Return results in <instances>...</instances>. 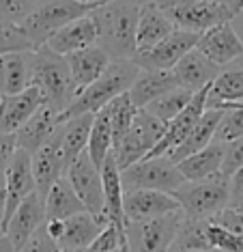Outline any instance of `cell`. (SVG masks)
Wrapping results in <instances>:
<instances>
[{
	"label": "cell",
	"mask_w": 243,
	"mask_h": 252,
	"mask_svg": "<svg viewBox=\"0 0 243 252\" xmlns=\"http://www.w3.org/2000/svg\"><path fill=\"white\" fill-rule=\"evenodd\" d=\"M97 45L110 59H134L140 0H110L92 11Z\"/></svg>",
	"instance_id": "obj_1"
},
{
	"label": "cell",
	"mask_w": 243,
	"mask_h": 252,
	"mask_svg": "<svg viewBox=\"0 0 243 252\" xmlns=\"http://www.w3.org/2000/svg\"><path fill=\"white\" fill-rule=\"evenodd\" d=\"M138 73H140V67L134 63V59L110 61V65L103 69L101 76L95 82H91L84 91H80L78 97L69 104L67 110L59 114V121L62 123L67 119L76 117V114H84V112L95 114L97 110L106 108L114 97L129 91Z\"/></svg>",
	"instance_id": "obj_2"
},
{
	"label": "cell",
	"mask_w": 243,
	"mask_h": 252,
	"mask_svg": "<svg viewBox=\"0 0 243 252\" xmlns=\"http://www.w3.org/2000/svg\"><path fill=\"white\" fill-rule=\"evenodd\" d=\"M30 84L41 91L45 106H50L59 114L65 112L69 104L78 97V89L71 80L65 56L54 54L45 45L34 50Z\"/></svg>",
	"instance_id": "obj_3"
},
{
	"label": "cell",
	"mask_w": 243,
	"mask_h": 252,
	"mask_svg": "<svg viewBox=\"0 0 243 252\" xmlns=\"http://www.w3.org/2000/svg\"><path fill=\"white\" fill-rule=\"evenodd\" d=\"M95 9L97 7L92 4H84L78 0H45L41 4H34V9L20 22V28L30 45L37 50L45 45V41L62 26L92 13Z\"/></svg>",
	"instance_id": "obj_4"
},
{
	"label": "cell",
	"mask_w": 243,
	"mask_h": 252,
	"mask_svg": "<svg viewBox=\"0 0 243 252\" xmlns=\"http://www.w3.org/2000/svg\"><path fill=\"white\" fill-rule=\"evenodd\" d=\"M172 196L187 220H209L230 203V179L215 173L198 181H185Z\"/></svg>",
	"instance_id": "obj_5"
},
{
	"label": "cell",
	"mask_w": 243,
	"mask_h": 252,
	"mask_svg": "<svg viewBox=\"0 0 243 252\" xmlns=\"http://www.w3.org/2000/svg\"><path fill=\"white\" fill-rule=\"evenodd\" d=\"M121 183H123V192L159 190L172 194L177 188L183 186L185 179L179 173L175 162H170L166 156H159V158H144L140 162L127 166L125 170H121Z\"/></svg>",
	"instance_id": "obj_6"
},
{
	"label": "cell",
	"mask_w": 243,
	"mask_h": 252,
	"mask_svg": "<svg viewBox=\"0 0 243 252\" xmlns=\"http://www.w3.org/2000/svg\"><path fill=\"white\" fill-rule=\"evenodd\" d=\"M164 131H166V123H161L159 119H155L153 114H149L147 110L140 108L131 127L127 129V134L121 138L119 145L112 149L117 166L121 170H125L127 166L144 159L159 142Z\"/></svg>",
	"instance_id": "obj_7"
},
{
	"label": "cell",
	"mask_w": 243,
	"mask_h": 252,
	"mask_svg": "<svg viewBox=\"0 0 243 252\" xmlns=\"http://www.w3.org/2000/svg\"><path fill=\"white\" fill-rule=\"evenodd\" d=\"M181 222L183 211H172L144 222H127L125 235L129 252H168L179 235Z\"/></svg>",
	"instance_id": "obj_8"
},
{
	"label": "cell",
	"mask_w": 243,
	"mask_h": 252,
	"mask_svg": "<svg viewBox=\"0 0 243 252\" xmlns=\"http://www.w3.org/2000/svg\"><path fill=\"white\" fill-rule=\"evenodd\" d=\"M161 11L168 15V20L175 28L189 31L196 35H202L209 28L230 22L235 18L222 2H205V0H168L161 4Z\"/></svg>",
	"instance_id": "obj_9"
},
{
	"label": "cell",
	"mask_w": 243,
	"mask_h": 252,
	"mask_svg": "<svg viewBox=\"0 0 243 252\" xmlns=\"http://www.w3.org/2000/svg\"><path fill=\"white\" fill-rule=\"evenodd\" d=\"M67 181L71 183L73 192L78 194V198L82 200L84 209L91 216H95L101 224H110L103 216V186H101V173L92 159L89 158V153H80L65 170Z\"/></svg>",
	"instance_id": "obj_10"
},
{
	"label": "cell",
	"mask_w": 243,
	"mask_h": 252,
	"mask_svg": "<svg viewBox=\"0 0 243 252\" xmlns=\"http://www.w3.org/2000/svg\"><path fill=\"white\" fill-rule=\"evenodd\" d=\"M198 37L200 35H196V32L175 28L170 35L164 37L157 45H153L151 50L138 52L134 56V63L140 69H172L189 50L196 48Z\"/></svg>",
	"instance_id": "obj_11"
},
{
	"label": "cell",
	"mask_w": 243,
	"mask_h": 252,
	"mask_svg": "<svg viewBox=\"0 0 243 252\" xmlns=\"http://www.w3.org/2000/svg\"><path fill=\"white\" fill-rule=\"evenodd\" d=\"M34 188V177H32V164H30V153L24 149H17L11 158V162L4 168V214H2V233L4 224L11 218V214L17 209V205L24 200L28 194H32Z\"/></svg>",
	"instance_id": "obj_12"
},
{
	"label": "cell",
	"mask_w": 243,
	"mask_h": 252,
	"mask_svg": "<svg viewBox=\"0 0 243 252\" xmlns=\"http://www.w3.org/2000/svg\"><path fill=\"white\" fill-rule=\"evenodd\" d=\"M209 87H205V89H200L198 93H194L192 101L166 125L164 136L159 138V142L153 147V151L149 153L147 158L166 156V153H170L172 149H177L185 138H187V134L194 129V125L198 123V119L202 117V112L207 110V93H209Z\"/></svg>",
	"instance_id": "obj_13"
},
{
	"label": "cell",
	"mask_w": 243,
	"mask_h": 252,
	"mask_svg": "<svg viewBox=\"0 0 243 252\" xmlns=\"http://www.w3.org/2000/svg\"><path fill=\"white\" fill-rule=\"evenodd\" d=\"M181 211L177 198L159 190H129L123 192V214L125 222H144L153 218Z\"/></svg>",
	"instance_id": "obj_14"
},
{
	"label": "cell",
	"mask_w": 243,
	"mask_h": 252,
	"mask_svg": "<svg viewBox=\"0 0 243 252\" xmlns=\"http://www.w3.org/2000/svg\"><path fill=\"white\" fill-rule=\"evenodd\" d=\"M43 222H45V203H43L41 194L34 190L17 205V209L11 214L7 224H4V235L11 239L15 252L32 237V233Z\"/></svg>",
	"instance_id": "obj_15"
},
{
	"label": "cell",
	"mask_w": 243,
	"mask_h": 252,
	"mask_svg": "<svg viewBox=\"0 0 243 252\" xmlns=\"http://www.w3.org/2000/svg\"><path fill=\"white\" fill-rule=\"evenodd\" d=\"M196 50L205 54L211 63H215L217 67H226L241 56L243 41L235 32L233 24L224 22V24H217L207 32H202L198 37V43H196Z\"/></svg>",
	"instance_id": "obj_16"
},
{
	"label": "cell",
	"mask_w": 243,
	"mask_h": 252,
	"mask_svg": "<svg viewBox=\"0 0 243 252\" xmlns=\"http://www.w3.org/2000/svg\"><path fill=\"white\" fill-rule=\"evenodd\" d=\"M30 164H32L34 188L45 198L50 188L65 175V158H62V149H61L59 127L52 134V138L30 156Z\"/></svg>",
	"instance_id": "obj_17"
},
{
	"label": "cell",
	"mask_w": 243,
	"mask_h": 252,
	"mask_svg": "<svg viewBox=\"0 0 243 252\" xmlns=\"http://www.w3.org/2000/svg\"><path fill=\"white\" fill-rule=\"evenodd\" d=\"M43 104L45 101L41 91L32 84L15 95H2L0 97V129L15 134Z\"/></svg>",
	"instance_id": "obj_18"
},
{
	"label": "cell",
	"mask_w": 243,
	"mask_h": 252,
	"mask_svg": "<svg viewBox=\"0 0 243 252\" xmlns=\"http://www.w3.org/2000/svg\"><path fill=\"white\" fill-rule=\"evenodd\" d=\"M101 186H103V216L110 224L119 228L121 235H125V214H123V183H121V168L117 166L114 156L103 159L101 168ZM127 237V235H125Z\"/></svg>",
	"instance_id": "obj_19"
},
{
	"label": "cell",
	"mask_w": 243,
	"mask_h": 252,
	"mask_svg": "<svg viewBox=\"0 0 243 252\" xmlns=\"http://www.w3.org/2000/svg\"><path fill=\"white\" fill-rule=\"evenodd\" d=\"M97 43V26L92 15H84V18L73 20L71 24L62 26L59 32H54L48 41H45V48L52 50L54 54L67 56L71 52H78V50H84L89 45Z\"/></svg>",
	"instance_id": "obj_20"
},
{
	"label": "cell",
	"mask_w": 243,
	"mask_h": 252,
	"mask_svg": "<svg viewBox=\"0 0 243 252\" xmlns=\"http://www.w3.org/2000/svg\"><path fill=\"white\" fill-rule=\"evenodd\" d=\"M219 69L222 67H217L215 63H211L205 54H200L194 48L172 67V73H175L177 84L181 89H189L192 93H198L200 89L209 87L213 80H215Z\"/></svg>",
	"instance_id": "obj_21"
},
{
	"label": "cell",
	"mask_w": 243,
	"mask_h": 252,
	"mask_svg": "<svg viewBox=\"0 0 243 252\" xmlns=\"http://www.w3.org/2000/svg\"><path fill=\"white\" fill-rule=\"evenodd\" d=\"M69 73H71V80L76 84L78 93L84 91L91 82H95L97 78L103 73V69L110 65V56L103 52L99 45H89L84 50H78V52H71L65 56Z\"/></svg>",
	"instance_id": "obj_22"
},
{
	"label": "cell",
	"mask_w": 243,
	"mask_h": 252,
	"mask_svg": "<svg viewBox=\"0 0 243 252\" xmlns=\"http://www.w3.org/2000/svg\"><path fill=\"white\" fill-rule=\"evenodd\" d=\"M103 226L106 224H101L89 211L69 216L67 220H62V233L56 239V244L61 246L62 252H86Z\"/></svg>",
	"instance_id": "obj_23"
},
{
	"label": "cell",
	"mask_w": 243,
	"mask_h": 252,
	"mask_svg": "<svg viewBox=\"0 0 243 252\" xmlns=\"http://www.w3.org/2000/svg\"><path fill=\"white\" fill-rule=\"evenodd\" d=\"M59 125H61L59 112L52 110L50 106L43 104L24 125H22L20 129L15 131L17 149H24L26 153H30V156H32L39 147L45 145V142L52 138V134L56 131Z\"/></svg>",
	"instance_id": "obj_24"
},
{
	"label": "cell",
	"mask_w": 243,
	"mask_h": 252,
	"mask_svg": "<svg viewBox=\"0 0 243 252\" xmlns=\"http://www.w3.org/2000/svg\"><path fill=\"white\" fill-rule=\"evenodd\" d=\"M32 61H34V50L9 52L0 56V97L15 95L20 91H24L26 87H30Z\"/></svg>",
	"instance_id": "obj_25"
},
{
	"label": "cell",
	"mask_w": 243,
	"mask_h": 252,
	"mask_svg": "<svg viewBox=\"0 0 243 252\" xmlns=\"http://www.w3.org/2000/svg\"><path fill=\"white\" fill-rule=\"evenodd\" d=\"M172 31H175V24L168 20V15L161 11V7L153 2H140V18H138L136 31V54L151 50Z\"/></svg>",
	"instance_id": "obj_26"
},
{
	"label": "cell",
	"mask_w": 243,
	"mask_h": 252,
	"mask_svg": "<svg viewBox=\"0 0 243 252\" xmlns=\"http://www.w3.org/2000/svg\"><path fill=\"white\" fill-rule=\"evenodd\" d=\"M177 87L179 84L172 69H140L127 93H129L136 108H147L153 99H157Z\"/></svg>",
	"instance_id": "obj_27"
},
{
	"label": "cell",
	"mask_w": 243,
	"mask_h": 252,
	"mask_svg": "<svg viewBox=\"0 0 243 252\" xmlns=\"http://www.w3.org/2000/svg\"><path fill=\"white\" fill-rule=\"evenodd\" d=\"M222 114H224V110H219V108H207V110L202 112V117L198 119V123L194 125V129L187 134V138L177 149H172L170 153H166V158L177 164V162H181L183 158L192 156V153L205 149L207 145H211L213 138H215V129L219 125Z\"/></svg>",
	"instance_id": "obj_28"
},
{
	"label": "cell",
	"mask_w": 243,
	"mask_h": 252,
	"mask_svg": "<svg viewBox=\"0 0 243 252\" xmlns=\"http://www.w3.org/2000/svg\"><path fill=\"white\" fill-rule=\"evenodd\" d=\"M243 101V69L237 63L222 67L207 93V108H219Z\"/></svg>",
	"instance_id": "obj_29"
},
{
	"label": "cell",
	"mask_w": 243,
	"mask_h": 252,
	"mask_svg": "<svg viewBox=\"0 0 243 252\" xmlns=\"http://www.w3.org/2000/svg\"><path fill=\"white\" fill-rule=\"evenodd\" d=\"M222 159H224V142L213 140L205 149H200V151L192 153V156L183 158L181 162H177V168L183 175L185 181H198L219 173Z\"/></svg>",
	"instance_id": "obj_30"
},
{
	"label": "cell",
	"mask_w": 243,
	"mask_h": 252,
	"mask_svg": "<svg viewBox=\"0 0 243 252\" xmlns=\"http://www.w3.org/2000/svg\"><path fill=\"white\" fill-rule=\"evenodd\" d=\"M92 117H95V114H91V112L76 114V117L67 119V121H62L59 125L61 149H62V158H65V170H67V166L80 156V153L86 151V142H89Z\"/></svg>",
	"instance_id": "obj_31"
},
{
	"label": "cell",
	"mask_w": 243,
	"mask_h": 252,
	"mask_svg": "<svg viewBox=\"0 0 243 252\" xmlns=\"http://www.w3.org/2000/svg\"><path fill=\"white\" fill-rule=\"evenodd\" d=\"M43 203H45V220H67L69 216H76V214L86 211L82 200H80L78 194L73 192L71 183L67 181L65 175L48 190Z\"/></svg>",
	"instance_id": "obj_32"
},
{
	"label": "cell",
	"mask_w": 243,
	"mask_h": 252,
	"mask_svg": "<svg viewBox=\"0 0 243 252\" xmlns=\"http://www.w3.org/2000/svg\"><path fill=\"white\" fill-rule=\"evenodd\" d=\"M112 129H110V119L106 108L95 112L92 117V125H91V134H89V142H86V153L92 159V164L97 168H101L103 159L112 153Z\"/></svg>",
	"instance_id": "obj_33"
},
{
	"label": "cell",
	"mask_w": 243,
	"mask_h": 252,
	"mask_svg": "<svg viewBox=\"0 0 243 252\" xmlns=\"http://www.w3.org/2000/svg\"><path fill=\"white\" fill-rule=\"evenodd\" d=\"M138 110H140V108L134 106L129 93H123V95L114 97V99L106 106V112H108V119H110V129H112L114 147H117L121 142V138L127 134V129L131 127V123H134Z\"/></svg>",
	"instance_id": "obj_34"
},
{
	"label": "cell",
	"mask_w": 243,
	"mask_h": 252,
	"mask_svg": "<svg viewBox=\"0 0 243 252\" xmlns=\"http://www.w3.org/2000/svg\"><path fill=\"white\" fill-rule=\"evenodd\" d=\"M192 97H194V93L189 89L177 87V89L164 93L161 97H157V99H153L151 104H149L147 108H142V110H147L149 114H153L155 119H159L161 123L168 125L185 106L189 104V101H192Z\"/></svg>",
	"instance_id": "obj_35"
},
{
	"label": "cell",
	"mask_w": 243,
	"mask_h": 252,
	"mask_svg": "<svg viewBox=\"0 0 243 252\" xmlns=\"http://www.w3.org/2000/svg\"><path fill=\"white\" fill-rule=\"evenodd\" d=\"M224 114L219 119V125L215 129V142H228L243 136V104H228L222 108Z\"/></svg>",
	"instance_id": "obj_36"
},
{
	"label": "cell",
	"mask_w": 243,
	"mask_h": 252,
	"mask_svg": "<svg viewBox=\"0 0 243 252\" xmlns=\"http://www.w3.org/2000/svg\"><path fill=\"white\" fill-rule=\"evenodd\" d=\"M205 235L209 250L215 252H243V242L239 237H235L233 233H228L226 228L217 226L215 222L207 220L205 222Z\"/></svg>",
	"instance_id": "obj_37"
},
{
	"label": "cell",
	"mask_w": 243,
	"mask_h": 252,
	"mask_svg": "<svg viewBox=\"0 0 243 252\" xmlns=\"http://www.w3.org/2000/svg\"><path fill=\"white\" fill-rule=\"evenodd\" d=\"M26 50H34L26 35L22 32L20 24H4L0 22V56L9 52H26Z\"/></svg>",
	"instance_id": "obj_38"
},
{
	"label": "cell",
	"mask_w": 243,
	"mask_h": 252,
	"mask_svg": "<svg viewBox=\"0 0 243 252\" xmlns=\"http://www.w3.org/2000/svg\"><path fill=\"white\" fill-rule=\"evenodd\" d=\"M241 166H243V136L224 142V159H222V168H219V173L230 179Z\"/></svg>",
	"instance_id": "obj_39"
},
{
	"label": "cell",
	"mask_w": 243,
	"mask_h": 252,
	"mask_svg": "<svg viewBox=\"0 0 243 252\" xmlns=\"http://www.w3.org/2000/svg\"><path fill=\"white\" fill-rule=\"evenodd\" d=\"M34 9V0H0V22L20 24Z\"/></svg>",
	"instance_id": "obj_40"
},
{
	"label": "cell",
	"mask_w": 243,
	"mask_h": 252,
	"mask_svg": "<svg viewBox=\"0 0 243 252\" xmlns=\"http://www.w3.org/2000/svg\"><path fill=\"white\" fill-rule=\"evenodd\" d=\"M209 220L215 222L217 226L226 228L228 233H233L235 237H239L241 242H243V214H241L239 209H235V207H230V205H226V207L219 209L217 214H213Z\"/></svg>",
	"instance_id": "obj_41"
},
{
	"label": "cell",
	"mask_w": 243,
	"mask_h": 252,
	"mask_svg": "<svg viewBox=\"0 0 243 252\" xmlns=\"http://www.w3.org/2000/svg\"><path fill=\"white\" fill-rule=\"evenodd\" d=\"M43 224H45V222H43ZM43 224L32 233V237L28 239V242L22 246L17 252H62L61 246L56 244V239L50 237V233L45 231Z\"/></svg>",
	"instance_id": "obj_42"
},
{
	"label": "cell",
	"mask_w": 243,
	"mask_h": 252,
	"mask_svg": "<svg viewBox=\"0 0 243 252\" xmlns=\"http://www.w3.org/2000/svg\"><path fill=\"white\" fill-rule=\"evenodd\" d=\"M15 151H17L15 134L0 129V168H2V170L7 168V164L11 162V158H13Z\"/></svg>",
	"instance_id": "obj_43"
},
{
	"label": "cell",
	"mask_w": 243,
	"mask_h": 252,
	"mask_svg": "<svg viewBox=\"0 0 243 252\" xmlns=\"http://www.w3.org/2000/svg\"><path fill=\"white\" fill-rule=\"evenodd\" d=\"M230 207H241L243 205V166L230 177Z\"/></svg>",
	"instance_id": "obj_44"
},
{
	"label": "cell",
	"mask_w": 243,
	"mask_h": 252,
	"mask_svg": "<svg viewBox=\"0 0 243 252\" xmlns=\"http://www.w3.org/2000/svg\"><path fill=\"white\" fill-rule=\"evenodd\" d=\"M219 2H222L233 15H239L243 11V0H219Z\"/></svg>",
	"instance_id": "obj_45"
},
{
	"label": "cell",
	"mask_w": 243,
	"mask_h": 252,
	"mask_svg": "<svg viewBox=\"0 0 243 252\" xmlns=\"http://www.w3.org/2000/svg\"><path fill=\"white\" fill-rule=\"evenodd\" d=\"M0 252H15L13 244H11V239L7 235H0Z\"/></svg>",
	"instance_id": "obj_46"
},
{
	"label": "cell",
	"mask_w": 243,
	"mask_h": 252,
	"mask_svg": "<svg viewBox=\"0 0 243 252\" xmlns=\"http://www.w3.org/2000/svg\"><path fill=\"white\" fill-rule=\"evenodd\" d=\"M168 252H215V250H187V248H179V246L172 244V248Z\"/></svg>",
	"instance_id": "obj_47"
},
{
	"label": "cell",
	"mask_w": 243,
	"mask_h": 252,
	"mask_svg": "<svg viewBox=\"0 0 243 252\" xmlns=\"http://www.w3.org/2000/svg\"><path fill=\"white\" fill-rule=\"evenodd\" d=\"M78 2H84V4H92V7H101V4L110 2V0H78Z\"/></svg>",
	"instance_id": "obj_48"
},
{
	"label": "cell",
	"mask_w": 243,
	"mask_h": 252,
	"mask_svg": "<svg viewBox=\"0 0 243 252\" xmlns=\"http://www.w3.org/2000/svg\"><path fill=\"white\" fill-rule=\"evenodd\" d=\"M4 214V188H0V220H2Z\"/></svg>",
	"instance_id": "obj_49"
},
{
	"label": "cell",
	"mask_w": 243,
	"mask_h": 252,
	"mask_svg": "<svg viewBox=\"0 0 243 252\" xmlns=\"http://www.w3.org/2000/svg\"><path fill=\"white\" fill-rule=\"evenodd\" d=\"M140 2H153V4H157V7H161V4H166L168 0H140Z\"/></svg>",
	"instance_id": "obj_50"
},
{
	"label": "cell",
	"mask_w": 243,
	"mask_h": 252,
	"mask_svg": "<svg viewBox=\"0 0 243 252\" xmlns=\"http://www.w3.org/2000/svg\"><path fill=\"white\" fill-rule=\"evenodd\" d=\"M0 188H4V170L0 168Z\"/></svg>",
	"instance_id": "obj_51"
},
{
	"label": "cell",
	"mask_w": 243,
	"mask_h": 252,
	"mask_svg": "<svg viewBox=\"0 0 243 252\" xmlns=\"http://www.w3.org/2000/svg\"><path fill=\"white\" fill-rule=\"evenodd\" d=\"M235 63H237V65H239V67H241V69H243V52H241V56H239V59H237Z\"/></svg>",
	"instance_id": "obj_52"
},
{
	"label": "cell",
	"mask_w": 243,
	"mask_h": 252,
	"mask_svg": "<svg viewBox=\"0 0 243 252\" xmlns=\"http://www.w3.org/2000/svg\"><path fill=\"white\" fill-rule=\"evenodd\" d=\"M41 2H45V0H34V4H41Z\"/></svg>",
	"instance_id": "obj_53"
},
{
	"label": "cell",
	"mask_w": 243,
	"mask_h": 252,
	"mask_svg": "<svg viewBox=\"0 0 243 252\" xmlns=\"http://www.w3.org/2000/svg\"><path fill=\"white\" fill-rule=\"evenodd\" d=\"M235 209H239V211H241V214H243V205H241V207H235Z\"/></svg>",
	"instance_id": "obj_54"
},
{
	"label": "cell",
	"mask_w": 243,
	"mask_h": 252,
	"mask_svg": "<svg viewBox=\"0 0 243 252\" xmlns=\"http://www.w3.org/2000/svg\"><path fill=\"white\" fill-rule=\"evenodd\" d=\"M205 2H217V0H205Z\"/></svg>",
	"instance_id": "obj_55"
},
{
	"label": "cell",
	"mask_w": 243,
	"mask_h": 252,
	"mask_svg": "<svg viewBox=\"0 0 243 252\" xmlns=\"http://www.w3.org/2000/svg\"><path fill=\"white\" fill-rule=\"evenodd\" d=\"M0 235H4V233H2V224H0Z\"/></svg>",
	"instance_id": "obj_56"
},
{
	"label": "cell",
	"mask_w": 243,
	"mask_h": 252,
	"mask_svg": "<svg viewBox=\"0 0 243 252\" xmlns=\"http://www.w3.org/2000/svg\"><path fill=\"white\" fill-rule=\"evenodd\" d=\"M241 104H243V101H241Z\"/></svg>",
	"instance_id": "obj_57"
}]
</instances>
